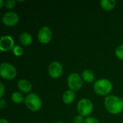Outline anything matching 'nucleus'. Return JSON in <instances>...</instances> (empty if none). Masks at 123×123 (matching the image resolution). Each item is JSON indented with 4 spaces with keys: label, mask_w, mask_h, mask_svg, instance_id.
Segmentation results:
<instances>
[{
    "label": "nucleus",
    "mask_w": 123,
    "mask_h": 123,
    "mask_svg": "<svg viewBox=\"0 0 123 123\" xmlns=\"http://www.w3.org/2000/svg\"><path fill=\"white\" fill-rule=\"evenodd\" d=\"M94 90L96 94L100 96L107 95L112 90V84L110 80L106 79H98L94 84Z\"/></svg>",
    "instance_id": "2"
},
{
    "label": "nucleus",
    "mask_w": 123,
    "mask_h": 123,
    "mask_svg": "<svg viewBox=\"0 0 123 123\" xmlns=\"http://www.w3.org/2000/svg\"><path fill=\"white\" fill-rule=\"evenodd\" d=\"M67 84L70 90L76 92L81 89L83 84V81L77 73H71L67 79Z\"/></svg>",
    "instance_id": "6"
},
{
    "label": "nucleus",
    "mask_w": 123,
    "mask_h": 123,
    "mask_svg": "<svg viewBox=\"0 0 123 123\" xmlns=\"http://www.w3.org/2000/svg\"><path fill=\"white\" fill-rule=\"evenodd\" d=\"M77 112L82 117H89L93 112L94 106L91 100L88 99H81L77 103Z\"/></svg>",
    "instance_id": "4"
},
{
    "label": "nucleus",
    "mask_w": 123,
    "mask_h": 123,
    "mask_svg": "<svg viewBox=\"0 0 123 123\" xmlns=\"http://www.w3.org/2000/svg\"><path fill=\"white\" fill-rule=\"evenodd\" d=\"M19 22V15L14 12H8L4 14L2 22L7 27H13Z\"/></svg>",
    "instance_id": "8"
},
{
    "label": "nucleus",
    "mask_w": 123,
    "mask_h": 123,
    "mask_svg": "<svg viewBox=\"0 0 123 123\" xmlns=\"http://www.w3.org/2000/svg\"><path fill=\"white\" fill-rule=\"evenodd\" d=\"M4 94V84L2 82H1V92H0V97H1V98L3 97Z\"/></svg>",
    "instance_id": "23"
},
{
    "label": "nucleus",
    "mask_w": 123,
    "mask_h": 123,
    "mask_svg": "<svg viewBox=\"0 0 123 123\" xmlns=\"http://www.w3.org/2000/svg\"><path fill=\"white\" fill-rule=\"evenodd\" d=\"M63 102L66 104V105H70L71 104L74 99H75V93L74 92L68 89V90H66L63 94Z\"/></svg>",
    "instance_id": "13"
},
{
    "label": "nucleus",
    "mask_w": 123,
    "mask_h": 123,
    "mask_svg": "<svg viewBox=\"0 0 123 123\" xmlns=\"http://www.w3.org/2000/svg\"><path fill=\"white\" fill-rule=\"evenodd\" d=\"M14 47V39L10 35H4L0 39V50L2 52L12 50Z\"/></svg>",
    "instance_id": "10"
},
{
    "label": "nucleus",
    "mask_w": 123,
    "mask_h": 123,
    "mask_svg": "<svg viewBox=\"0 0 123 123\" xmlns=\"http://www.w3.org/2000/svg\"><path fill=\"white\" fill-rule=\"evenodd\" d=\"M6 101L3 98H1V99H0V109L3 110L6 107Z\"/></svg>",
    "instance_id": "22"
},
{
    "label": "nucleus",
    "mask_w": 123,
    "mask_h": 123,
    "mask_svg": "<svg viewBox=\"0 0 123 123\" xmlns=\"http://www.w3.org/2000/svg\"><path fill=\"white\" fill-rule=\"evenodd\" d=\"M19 40L22 45L29 46L30 45H31V43L32 42V35L29 32H22L20 34Z\"/></svg>",
    "instance_id": "12"
},
{
    "label": "nucleus",
    "mask_w": 123,
    "mask_h": 123,
    "mask_svg": "<svg viewBox=\"0 0 123 123\" xmlns=\"http://www.w3.org/2000/svg\"><path fill=\"white\" fill-rule=\"evenodd\" d=\"M52 36L53 33L50 28L48 26H43L38 31L37 39L40 43L47 44L50 43V41L51 40Z\"/></svg>",
    "instance_id": "7"
},
{
    "label": "nucleus",
    "mask_w": 123,
    "mask_h": 123,
    "mask_svg": "<svg viewBox=\"0 0 123 123\" xmlns=\"http://www.w3.org/2000/svg\"><path fill=\"white\" fill-rule=\"evenodd\" d=\"M63 66L58 61L52 62L48 66V74L53 79L59 78L63 74Z\"/></svg>",
    "instance_id": "9"
},
{
    "label": "nucleus",
    "mask_w": 123,
    "mask_h": 123,
    "mask_svg": "<svg viewBox=\"0 0 123 123\" xmlns=\"http://www.w3.org/2000/svg\"><path fill=\"white\" fill-rule=\"evenodd\" d=\"M5 1H4L3 0H0V8H2L4 6Z\"/></svg>",
    "instance_id": "24"
},
{
    "label": "nucleus",
    "mask_w": 123,
    "mask_h": 123,
    "mask_svg": "<svg viewBox=\"0 0 123 123\" xmlns=\"http://www.w3.org/2000/svg\"><path fill=\"white\" fill-rule=\"evenodd\" d=\"M105 106L110 113L117 115L123 112V101L115 95H108L105 99Z\"/></svg>",
    "instance_id": "1"
},
{
    "label": "nucleus",
    "mask_w": 123,
    "mask_h": 123,
    "mask_svg": "<svg viewBox=\"0 0 123 123\" xmlns=\"http://www.w3.org/2000/svg\"><path fill=\"white\" fill-rule=\"evenodd\" d=\"M74 123H84V120L82 116L76 115L74 119Z\"/></svg>",
    "instance_id": "21"
},
{
    "label": "nucleus",
    "mask_w": 123,
    "mask_h": 123,
    "mask_svg": "<svg viewBox=\"0 0 123 123\" xmlns=\"http://www.w3.org/2000/svg\"><path fill=\"white\" fill-rule=\"evenodd\" d=\"M12 52L14 53V55L17 57H19L23 54V48L19 46V45H14V48L12 49Z\"/></svg>",
    "instance_id": "17"
},
{
    "label": "nucleus",
    "mask_w": 123,
    "mask_h": 123,
    "mask_svg": "<svg viewBox=\"0 0 123 123\" xmlns=\"http://www.w3.org/2000/svg\"><path fill=\"white\" fill-rule=\"evenodd\" d=\"M26 107L32 112H37L42 107V101L40 97L34 93L29 94L25 99Z\"/></svg>",
    "instance_id": "3"
},
{
    "label": "nucleus",
    "mask_w": 123,
    "mask_h": 123,
    "mask_svg": "<svg viewBox=\"0 0 123 123\" xmlns=\"http://www.w3.org/2000/svg\"><path fill=\"white\" fill-rule=\"evenodd\" d=\"M0 76L4 79H13L17 76V69L9 63H2L0 66Z\"/></svg>",
    "instance_id": "5"
},
{
    "label": "nucleus",
    "mask_w": 123,
    "mask_h": 123,
    "mask_svg": "<svg viewBox=\"0 0 123 123\" xmlns=\"http://www.w3.org/2000/svg\"><path fill=\"white\" fill-rule=\"evenodd\" d=\"M0 123H9V122H8L6 119L2 118V119L0 120Z\"/></svg>",
    "instance_id": "25"
},
{
    "label": "nucleus",
    "mask_w": 123,
    "mask_h": 123,
    "mask_svg": "<svg viewBox=\"0 0 123 123\" xmlns=\"http://www.w3.org/2000/svg\"><path fill=\"white\" fill-rule=\"evenodd\" d=\"M116 1L115 0H102L100 2L101 7L106 11L112 10L116 6Z\"/></svg>",
    "instance_id": "15"
},
{
    "label": "nucleus",
    "mask_w": 123,
    "mask_h": 123,
    "mask_svg": "<svg viewBox=\"0 0 123 123\" xmlns=\"http://www.w3.org/2000/svg\"><path fill=\"white\" fill-rule=\"evenodd\" d=\"M84 123H99L98 120L93 117H87L84 120Z\"/></svg>",
    "instance_id": "20"
},
{
    "label": "nucleus",
    "mask_w": 123,
    "mask_h": 123,
    "mask_svg": "<svg viewBox=\"0 0 123 123\" xmlns=\"http://www.w3.org/2000/svg\"><path fill=\"white\" fill-rule=\"evenodd\" d=\"M115 55L117 58L120 60H123V44L119 45L115 50Z\"/></svg>",
    "instance_id": "18"
},
{
    "label": "nucleus",
    "mask_w": 123,
    "mask_h": 123,
    "mask_svg": "<svg viewBox=\"0 0 123 123\" xmlns=\"http://www.w3.org/2000/svg\"><path fill=\"white\" fill-rule=\"evenodd\" d=\"M16 5V1L14 0H7L5 1V4H4V6L8 9H13Z\"/></svg>",
    "instance_id": "19"
},
{
    "label": "nucleus",
    "mask_w": 123,
    "mask_h": 123,
    "mask_svg": "<svg viewBox=\"0 0 123 123\" xmlns=\"http://www.w3.org/2000/svg\"><path fill=\"white\" fill-rule=\"evenodd\" d=\"M25 97H24L23 94L21 92H14L11 95V99L15 104H21L22 102H25Z\"/></svg>",
    "instance_id": "16"
},
{
    "label": "nucleus",
    "mask_w": 123,
    "mask_h": 123,
    "mask_svg": "<svg viewBox=\"0 0 123 123\" xmlns=\"http://www.w3.org/2000/svg\"><path fill=\"white\" fill-rule=\"evenodd\" d=\"M55 123H63V122H56Z\"/></svg>",
    "instance_id": "26"
},
{
    "label": "nucleus",
    "mask_w": 123,
    "mask_h": 123,
    "mask_svg": "<svg viewBox=\"0 0 123 123\" xmlns=\"http://www.w3.org/2000/svg\"><path fill=\"white\" fill-rule=\"evenodd\" d=\"M82 79L86 83H92L95 80L94 73L90 69H86L82 72Z\"/></svg>",
    "instance_id": "14"
},
{
    "label": "nucleus",
    "mask_w": 123,
    "mask_h": 123,
    "mask_svg": "<svg viewBox=\"0 0 123 123\" xmlns=\"http://www.w3.org/2000/svg\"><path fill=\"white\" fill-rule=\"evenodd\" d=\"M17 87L21 92L25 94L30 92L32 89V84L27 79H20L17 83Z\"/></svg>",
    "instance_id": "11"
}]
</instances>
